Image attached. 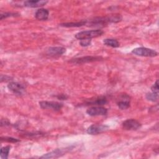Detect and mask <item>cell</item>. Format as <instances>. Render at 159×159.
Segmentation results:
<instances>
[{"instance_id": "cell-20", "label": "cell", "mask_w": 159, "mask_h": 159, "mask_svg": "<svg viewBox=\"0 0 159 159\" xmlns=\"http://www.w3.org/2000/svg\"><path fill=\"white\" fill-rule=\"evenodd\" d=\"M1 141H6L11 143H16L20 141L19 139H17L13 137H1Z\"/></svg>"}, {"instance_id": "cell-9", "label": "cell", "mask_w": 159, "mask_h": 159, "mask_svg": "<svg viewBox=\"0 0 159 159\" xmlns=\"http://www.w3.org/2000/svg\"><path fill=\"white\" fill-rule=\"evenodd\" d=\"M122 127L126 130H136L141 127V124L134 119H129L122 122Z\"/></svg>"}, {"instance_id": "cell-6", "label": "cell", "mask_w": 159, "mask_h": 159, "mask_svg": "<svg viewBox=\"0 0 159 159\" xmlns=\"http://www.w3.org/2000/svg\"><path fill=\"white\" fill-rule=\"evenodd\" d=\"M39 106L43 109H52L55 111H58L62 108L63 105L62 103L56 101H42L39 102Z\"/></svg>"}, {"instance_id": "cell-8", "label": "cell", "mask_w": 159, "mask_h": 159, "mask_svg": "<svg viewBox=\"0 0 159 159\" xmlns=\"http://www.w3.org/2000/svg\"><path fill=\"white\" fill-rule=\"evenodd\" d=\"M86 113L90 116H105L107 113V109L101 106H93L86 110Z\"/></svg>"}, {"instance_id": "cell-13", "label": "cell", "mask_w": 159, "mask_h": 159, "mask_svg": "<svg viewBox=\"0 0 159 159\" xmlns=\"http://www.w3.org/2000/svg\"><path fill=\"white\" fill-rule=\"evenodd\" d=\"M49 16V11L46 9H39L35 14V17L37 20H45L48 19Z\"/></svg>"}, {"instance_id": "cell-4", "label": "cell", "mask_w": 159, "mask_h": 159, "mask_svg": "<svg viewBox=\"0 0 159 159\" xmlns=\"http://www.w3.org/2000/svg\"><path fill=\"white\" fill-rule=\"evenodd\" d=\"M132 53L137 56L146 57H154L158 55L157 52L155 50L143 47L134 48L132 50Z\"/></svg>"}, {"instance_id": "cell-11", "label": "cell", "mask_w": 159, "mask_h": 159, "mask_svg": "<svg viewBox=\"0 0 159 159\" xmlns=\"http://www.w3.org/2000/svg\"><path fill=\"white\" fill-rule=\"evenodd\" d=\"M66 52V48L62 47H52L46 50V55L50 57H58Z\"/></svg>"}, {"instance_id": "cell-16", "label": "cell", "mask_w": 159, "mask_h": 159, "mask_svg": "<svg viewBox=\"0 0 159 159\" xmlns=\"http://www.w3.org/2000/svg\"><path fill=\"white\" fill-rule=\"evenodd\" d=\"M87 20H81L80 22H65L60 24V25L61 27H79L83 25H86Z\"/></svg>"}, {"instance_id": "cell-24", "label": "cell", "mask_w": 159, "mask_h": 159, "mask_svg": "<svg viewBox=\"0 0 159 159\" xmlns=\"http://www.w3.org/2000/svg\"><path fill=\"white\" fill-rule=\"evenodd\" d=\"M10 125V122L7 119H2L1 120V126H7Z\"/></svg>"}, {"instance_id": "cell-18", "label": "cell", "mask_w": 159, "mask_h": 159, "mask_svg": "<svg viewBox=\"0 0 159 159\" xmlns=\"http://www.w3.org/2000/svg\"><path fill=\"white\" fill-rule=\"evenodd\" d=\"M11 148V147L10 145H7L1 148L0 157L2 159H7L8 158V155H9V153L10 152Z\"/></svg>"}, {"instance_id": "cell-12", "label": "cell", "mask_w": 159, "mask_h": 159, "mask_svg": "<svg viewBox=\"0 0 159 159\" xmlns=\"http://www.w3.org/2000/svg\"><path fill=\"white\" fill-rule=\"evenodd\" d=\"M117 105L121 110L127 109L130 107V96L127 94H123L117 102Z\"/></svg>"}, {"instance_id": "cell-21", "label": "cell", "mask_w": 159, "mask_h": 159, "mask_svg": "<svg viewBox=\"0 0 159 159\" xmlns=\"http://www.w3.org/2000/svg\"><path fill=\"white\" fill-rule=\"evenodd\" d=\"M19 14L17 13H12V12H5L1 14V20H2L3 19L7 18L8 17H16L19 16Z\"/></svg>"}, {"instance_id": "cell-22", "label": "cell", "mask_w": 159, "mask_h": 159, "mask_svg": "<svg viewBox=\"0 0 159 159\" xmlns=\"http://www.w3.org/2000/svg\"><path fill=\"white\" fill-rule=\"evenodd\" d=\"M151 91L152 93L158 94V80H157L155 83L151 87Z\"/></svg>"}, {"instance_id": "cell-15", "label": "cell", "mask_w": 159, "mask_h": 159, "mask_svg": "<svg viewBox=\"0 0 159 159\" xmlns=\"http://www.w3.org/2000/svg\"><path fill=\"white\" fill-rule=\"evenodd\" d=\"M107 102V100L105 97H99L95 99L93 101L86 102V105H94V106H103Z\"/></svg>"}, {"instance_id": "cell-19", "label": "cell", "mask_w": 159, "mask_h": 159, "mask_svg": "<svg viewBox=\"0 0 159 159\" xmlns=\"http://www.w3.org/2000/svg\"><path fill=\"white\" fill-rule=\"evenodd\" d=\"M145 98L148 101L152 102H156L158 99V94L153 93H148L145 95Z\"/></svg>"}, {"instance_id": "cell-14", "label": "cell", "mask_w": 159, "mask_h": 159, "mask_svg": "<svg viewBox=\"0 0 159 159\" xmlns=\"http://www.w3.org/2000/svg\"><path fill=\"white\" fill-rule=\"evenodd\" d=\"M48 1H26L24 2V6L27 7H39L45 5Z\"/></svg>"}, {"instance_id": "cell-26", "label": "cell", "mask_w": 159, "mask_h": 159, "mask_svg": "<svg viewBox=\"0 0 159 159\" xmlns=\"http://www.w3.org/2000/svg\"><path fill=\"white\" fill-rule=\"evenodd\" d=\"M5 79L4 81H9V80L11 79V77L7 76V75H1V79Z\"/></svg>"}, {"instance_id": "cell-17", "label": "cell", "mask_w": 159, "mask_h": 159, "mask_svg": "<svg viewBox=\"0 0 159 159\" xmlns=\"http://www.w3.org/2000/svg\"><path fill=\"white\" fill-rule=\"evenodd\" d=\"M103 43L105 45L112 48H117L120 45L119 42L114 39H105L103 40Z\"/></svg>"}, {"instance_id": "cell-7", "label": "cell", "mask_w": 159, "mask_h": 159, "mask_svg": "<svg viewBox=\"0 0 159 159\" xmlns=\"http://www.w3.org/2000/svg\"><path fill=\"white\" fill-rule=\"evenodd\" d=\"M109 126L104 124H92L86 130V132L90 135H97L106 131Z\"/></svg>"}, {"instance_id": "cell-3", "label": "cell", "mask_w": 159, "mask_h": 159, "mask_svg": "<svg viewBox=\"0 0 159 159\" xmlns=\"http://www.w3.org/2000/svg\"><path fill=\"white\" fill-rule=\"evenodd\" d=\"M73 147H68L65 148H56L48 153L43 154L41 156L40 158H56L65 155L67 152L72 150Z\"/></svg>"}, {"instance_id": "cell-25", "label": "cell", "mask_w": 159, "mask_h": 159, "mask_svg": "<svg viewBox=\"0 0 159 159\" xmlns=\"http://www.w3.org/2000/svg\"><path fill=\"white\" fill-rule=\"evenodd\" d=\"M58 99L60 100H66L68 98V96L66 94H58V96H56Z\"/></svg>"}, {"instance_id": "cell-10", "label": "cell", "mask_w": 159, "mask_h": 159, "mask_svg": "<svg viewBox=\"0 0 159 159\" xmlns=\"http://www.w3.org/2000/svg\"><path fill=\"white\" fill-rule=\"evenodd\" d=\"M7 88L11 91L17 95H22L25 91L24 86L17 82H10L7 84Z\"/></svg>"}, {"instance_id": "cell-1", "label": "cell", "mask_w": 159, "mask_h": 159, "mask_svg": "<svg viewBox=\"0 0 159 159\" xmlns=\"http://www.w3.org/2000/svg\"><path fill=\"white\" fill-rule=\"evenodd\" d=\"M122 20V16L119 14H115L107 17H96L89 20H87L86 25L89 27H104L111 22H119Z\"/></svg>"}, {"instance_id": "cell-23", "label": "cell", "mask_w": 159, "mask_h": 159, "mask_svg": "<svg viewBox=\"0 0 159 159\" xmlns=\"http://www.w3.org/2000/svg\"><path fill=\"white\" fill-rule=\"evenodd\" d=\"M91 39H83L80 42V44L82 47H87L91 45Z\"/></svg>"}, {"instance_id": "cell-5", "label": "cell", "mask_w": 159, "mask_h": 159, "mask_svg": "<svg viewBox=\"0 0 159 159\" xmlns=\"http://www.w3.org/2000/svg\"><path fill=\"white\" fill-rule=\"evenodd\" d=\"M103 58L99 56H85L79 58H75L73 59H71L70 62L73 64H83L89 62H93V61H98L102 60Z\"/></svg>"}, {"instance_id": "cell-2", "label": "cell", "mask_w": 159, "mask_h": 159, "mask_svg": "<svg viewBox=\"0 0 159 159\" xmlns=\"http://www.w3.org/2000/svg\"><path fill=\"white\" fill-rule=\"evenodd\" d=\"M104 34V31L101 29L84 30L78 32L75 34V38L78 40L83 39H91L92 38L98 37L101 36Z\"/></svg>"}]
</instances>
